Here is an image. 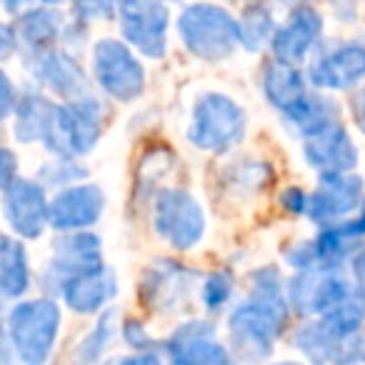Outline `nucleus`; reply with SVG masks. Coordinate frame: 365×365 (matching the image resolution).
<instances>
[{"label":"nucleus","mask_w":365,"mask_h":365,"mask_svg":"<svg viewBox=\"0 0 365 365\" xmlns=\"http://www.w3.org/2000/svg\"><path fill=\"white\" fill-rule=\"evenodd\" d=\"M305 160L310 168L320 173H350L358 165V150L353 145V138L343 128L340 120L328 123L320 130L303 138Z\"/></svg>","instance_id":"15"},{"label":"nucleus","mask_w":365,"mask_h":365,"mask_svg":"<svg viewBox=\"0 0 365 365\" xmlns=\"http://www.w3.org/2000/svg\"><path fill=\"white\" fill-rule=\"evenodd\" d=\"M365 78V46L343 43L310 66V81L323 91H345Z\"/></svg>","instance_id":"17"},{"label":"nucleus","mask_w":365,"mask_h":365,"mask_svg":"<svg viewBox=\"0 0 365 365\" xmlns=\"http://www.w3.org/2000/svg\"><path fill=\"white\" fill-rule=\"evenodd\" d=\"M61 308L48 298L13 305L8 313L6 335L18 360L28 365L46 363L53 353L58 333H61Z\"/></svg>","instance_id":"2"},{"label":"nucleus","mask_w":365,"mask_h":365,"mask_svg":"<svg viewBox=\"0 0 365 365\" xmlns=\"http://www.w3.org/2000/svg\"><path fill=\"white\" fill-rule=\"evenodd\" d=\"M93 73L96 81L113 101L130 103L145 88V71L133 51L120 41H98L93 48Z\"/></svg>","instance_id":"7"},{"label":"nucleus","mask_w":365,"mask_h":365,"mask_svg":"<svg viewBox=\"0 0 365 365\" xmlns=\"http://www.w3.org/2000/svg\"><path fill=\"white\" fill-rule=\"evenodd\" d=\"M178 33L182 46L195 58L208 63L225 61L235 46H240L238 21L225 8L213 3H195L185 8L178 18Z\"/></svg>","instance_id":"3"},{"label":"nucleus","mask_w":365,"mask_h":365,"mask_svg":"<svg viewBox=\"0 0 365 365\" xmlns=\"http://www.w3.org/2000/svg\"><path fill=\"white\" fill-rule=\"evenodd\" d=\"M120 3H125V0H118V6H120Z\"/></svg>","instance_id":"41"},{"label":"nucleus","mask_w":365,"mask_h":365,"mask_svg":"<svg viewBox=\"0 0 365 365\" xmlns=\"http://www.w3.org/2000/svg\"><path fill=\"white\" fill-rule=\"evenodd\" d=\"M3 188L6 185H11L13 180H16V155H13V150H3Z\"/></svg>","instance_id":"36"},{"label":"nucleus","mask_w":365,"mask_h":365,"mask_svg":"<svg viewBox=\"0 0 365 365\" xmlns=\"http://www.w3.org/2000/svg\"><path fill=\"white\" fill-rule=\"evenodd\" d=\"M28 68L33 76L48 86L53 93L63 98H81L86 96V76L83 68L73 56L56 48H43V51H31L28 56Z\"/></svg>","instance_id":"19"},{"label":"nucleus","mask_w":365,"mask_h":365,"mask_svg":"<svg viewBox=\"0 0 365 365\" xmlns=\"http://www.w3.org/2000/svg\"><path fill=\"white\" fill-rule=\"evenodd\" d=\"M113 295H115V275L106 265H101L96 270H88L83 275H76L63 288L66 305L73 313H81V315L98 313Z\"/></svg>","instance_id":"21"},{"label":"nucleus","mask_w":365,"mask_h":365,"mask_svg":"<svg viewBox=\"0 0 365 365\" xmlns=\"http://www.w3.org/2000/svg\"><path fill=\"white\" fill-rule=\"evenodd\" d=\"M120 31L138 53L163 58L168 46V8L160 0H125L120 3Z\"/></svg>","instance_id":"10"},{"label":"nucleus","mask_w":365,"mask_h":365,"mask_svg":"<svg viewBox=\"0 0 365 365\" xmlns=\"http://www.w3.org/2000/svg\"><path fill=\"white\" fill-rule=\"evenodd\" d=\"M31 288V265L26 248L21 243L3 235L0 240V293L3 298H21Z\"/></svg>","instance_id":"25"},{"label":"nucleus","mask_w":365,"mask_h":365,"mask_svg":"<svg viewBox=\"0 0 365 365\" xmlns=\"http://www.w3.org/2000/svg\"><path fill=\"white\" fill-rule=\"evenodd\" d=\"M288 305L283 280L275 268H260L250 275V295L230 313V343L243 358H265L273 350L285 320Z\"/></svg>","instance_id":"1"},{"label":"nucleus","mask_w":365,"mask_h":365,"mask_svg":"<svg viewBox=\"0 0 365 365\" xmlns=\"http://www.w3.org/2000/svg\"><path fill=\"white\" fill-rule=\"evenodd\" d=\"M233 290V275L228 270H215L205 278L203 283V303L208 310H218L225 305V300L230 298Z\"/></svg>","instance_id":"29"},{"label":"nucleus","mask_w":365,"mask_h":365,"mask_svg":"<svg viewBox=\"0 0 365 365\" xmlns=\"http://www.w3.org/2000/svg\"><path fill=\"white\" fill-rule=\"evenodd\" d=\"M103 265L101 253V240L93 233H81V230H71V235L61 238L53 248V260L48 265L46 280L56 285L58 290L66 288L68 280L76 275H83L88 270H96Z\"/></svg>","instance_id":"13"},{"label":"nucleus","mask_w":365,"mask_h":365,"mask_svg":"<svg viewBox=\"0 0 365 365\" xmlns=\"http://www.w3.org/2000/svg\"><path fill=\"white\" fill-rule=\"evenodd\" d=\"M190 285H193V273L173 260H160L145 273L143 280V298L148 308L170 310L178 308V303L185 300Z\"/></svg>","instance_id":"20"},{"label":"nucleus","mask_w":365,"mask_h":365,"mask_svg":"<svg viewBox=\"0 0 365 365\" xmlns=\"http://www.w3.org/2000/svg\"><path fill=\"white\" fill-rule=\"evenodd\" d=\"M283 3H288V6H303V3H308V0H283Z\"/></svg>","instance_id":"39"},{"label":"nucleus","mask_w":365,"mask_h":365,"mask_svg":"<svg viewBox=\"0 0 365 365\" xmlns=\"http://www.w3.org/2000/svg\"><path fill=\"white\" fill-rule=\"evenodd\" d=\"M118 0H73L76 16L83 21H108Z\"/></svg>","instance_id":"32"},{"label":"nucleus","mask_w":365,"mask_h":365,"mask_svg":"<svg viewBox=\"0 0 365 365\" xmlns=\"http://www.w3.org/2000/svg\"><path fill=\"white\" fill-rule=\"evenodd\" d=\"M86 175L81 165L68 160V155H61L58 163H48L41 170V180L48 182V185H68V182H76Z\"/></svg>","instance_id":"30"},{"label":"nucleus","mask_w":365,"mask_h":365,"mask_svg":"<svg viewBox=\"0 0 365 365\" xmlns=\"http://www.w3.org/2000/svg\"><path fill=\"white\" fill-rule=\"evenodd\" d=\"M113 335H115V310H106V313L101 315V320L93 325L91 333L78 343L76 358L88 360V363H91V360H98L103 355V350L108 348Z\"/></svg>","instance_id":"28"},{"label":"nucleus","mask_w":365,"mask_h":365,"mask_svg":"<svg viewBox=\"0 0 365 365\" xmlns=\"http://www.w3.org/2000/svg\"><path fill=\"white\" fill-rule=\"evenodd\" d=\"M283 115H285V120H288V125L305 138V135H310V133L325 128L328 123L338 120V108H335V103L328 101V98L310 96L308 93V96L300 98L290 110H285Z\"/></svg>","instance_id":"26"},{"label":"nucleus","mask_w":365,"mask_h":365,"mask_svg":"<svg viewBox=\"0 0 365 365\" xmlns=\"http://www.w3.org/2000/svg\"><path fill=\"white\" fill-rule=\"evenodd\" d=\"M353 118H355V125L365 133V88H360L353 96Z\"/></svg>","instance_id":"35"},{"label":"nucleus","mask_w":365,"mask_h":365,"mask_svg":"<svg viewBox=\"0 0 365 365\" xmlns=\"http://www.w3.org/2000/svg\"><path fill=\"white\" fill-rule=\"evenodd\" d=\"M36 3H43V0H3V8L13 16H21V13L31 11Z\"/></svg>","instance_id":"38"},{"label":"nucleus","mask_w":365,"mask_h":365,"mask_svg":"<svg viewBox=\"0 0 365 365\" xmlns=\"http://www.w3.org/2000/svg\"><path fill=\"white\" fill-rule=\"evenodd\" d=\"M63 31H66V26H63V16L58 11L31 8L18 18V46L26 43L31 51H43V48H51L63 36Z\"/></svg>","instance_id":"24"},{"label":"nucleus","mask_w":365,"mask_h":365,"mask_svg":"<svg viewBox=\"0 0 365 365\" xmlns=\"http://www.w3.org/2000/svg\"><path fill=\"white\" fill-rule=\"evenodd\" d=\"M46 6H58V3H63V0H43Z\"/></svg>","instance_id":"40"},{"label":"nucleus","mask_w":365,"mask_h":365,"mask_svg":"<svg viewBox=\"0 0 365 365\" xmlns=\"http://www.w3.org/2000/svg\"><path fill=\"white\" fill-rule=\"evenodd\" d=\"M240 28V46L245 51H260L268 41H273L275 36V23L268 8L263 6H250L248 11L240 16L238 21Z\"/></svg>","instance_id":"27"},{"label":"nucleus","mask_w":365,"mask_h":365,"mask_svg":"<svg viewBox=\"0 0 365 365\" xmlns=\"http://www.w3.org/2000/svg\"><path fill=\"white\" fill-rule=\"evenodd\" d=\"M293 345L313 363H358L365 360V330H343L328 325L323 318L308 323L295 333Z\"/></svg>","instance_id":"9"},{"label":"nucleus","mask_w":365,"mask_h":365,"mask_svg":"<svg viewBox=\"0 0 365 365\" xmlns=\"http://www.w3.org/2000/svg\"><path fill=\"white\" fill-rule=\"evenodd\" d=\"M340 265H318L300 270L288 288V300L303 315H325L338 303L353 295L350 285L338 273Z\"/></svg>","instance_id":"8"},{"label":"nucleus","mask_w":365,"mask_h":365,"mask_svg":"<svg viewBox=\"0 0 365 365\" xmlns=\"http://www.w3.org/2000/svg\"><path fill=\"white\" fill-rule=\"evenodd\" d=\"M103 106L91 96L73 98L68 106H58L43 145L56 155H86L101 140Z\"/></svg>","instance_id":"5"},{"label":"nucleus","mask_w":365,"mask_h":365,"mask_svg":"<svg viewBox=\"0 0 365 365\" xmlns=\"http://www.w3.org/2000/svg\"><path fill=\"white\" fill-rule=\"evenodd\" d=\"M106 208V195L93 182H78L51 200V225L63 233L91 228Z\"/></svg>","instance_id":"16"},{"label":"nucleus","mask_w":365,"mask_h":365,"mask_svg":"<svg viewBox=\"0 0 365 365\" xmlns=\"http://www.w3.org/2000/svg\"><path fill=\"white\" fill-rule=\"evenodd\" d=\"M323 33V18L315 8L310 6H295L290 11L288 21L275 31L273 36V53L278 61L293 63L298 66L305 56L310 53V48L315 46V41Z\"/></svg>","instance_id":"18"},{"label":"nucleus","mask_w":365,"mask_h":365,"mask_svg":"<svg viewBox=\"0 0 365 365\" xmlns=\"http://www.w3.org/2000/svg\"><path fill=\"white\" fill-rule=\"evenodd\" d=\"M263 91H265V98H268V101L273 103V108H278L280 113L290 110L300 98L308 96L300 71L293 63H285V61H275L265 68Z\"/></svg>","instance_id":"22"},{"label":"nucleus","mask_w":365,"mask_h":365,"mask_svg":"<svg viewBox=\"0 0 365 365\" xmlns=\"http://www.w3.org/2000/svg\"><path fill=\"white\" fill-rule=\"evenodd\" d=\"M58 106L51 103L48 98L38 96V93H26L23 98H18L16 108V138L21 143H36L46 140L48 128L53 123Z\"/></svg>","instance_id":"23"},{"label":"nucleus","mask_w":365,"mask_h":365,"mask_svg":"<svg viewBox=\"0 0 365 365\" xmlns=\"http://www.w3.org/2000/svg\"><path fill=\"white\" fill-rule=\"evenodd\" d=\"M123 340L135 350H145V353H155L158 350V343L150 338L145 325L138 323V320H133V318L123 323Z\"/></svg>","instance_id":"31"},{"label":"nucleus","mask_w":365,"mask_h":365,"mask_svg":"<svg viewBox=\"0 0 365 365\" xmlns=\"http://www.w3.org/2000/svg\"><path fill=\"white\" fill-rule=\"evenodd\" d=\"M353 273H355V290H358V295L365 303V250H360V253L355 255Z\"/></svg>","instance_id":"34"},{"label":"nucleus","mask_w":365,"mask_h":365,"mask_svg":"<svg viewBox=\"0 0 365 365\" xmlns=\"http://www.w3.org/2000/svg\"><path fill=\"white\" fill-rule=\"evenodd\" d=\"M280 203H283V208L288 210V213H308V195L303 193L300 188H288L283 190V195H280Z\"/></svg>","instance_id":"33"},{"label":"nucleus","mask_w":365,"mask_h":365,"mask_svg":"<svg viewBox=\"0 0 365 365\" xmlns=\"http://www.w3.org/2000/svg\"><path fill=\"white\" fill-rule=\"evenodd\" d=\"M245 135V113L223 93H205L193 108L188 140L198 150L225 153Z\"/></svg>","instance_id":"4"},{"label":"nucleus","mask_w":365,"mask_h":365,"mask_svg":"<svg viewBox=\"0 0 365 365\" xmlns=\"http://www.w3.org/2000/svg\"><path fill=\"white\" fill-rule=\"evenodd\" d=\"M3 205H6L8 225L21 238H41L46 225H51V203L43 185L36 180L16 178L11 185L3 188Z\"/></svg>","instance_id":"11"},{"label":"nucleus","mask_w":365,"mask_h":365,"mask_svg":"<svg viewBox=\"0 0 365 365\" xmlns=\"http://www.w3.org/2000/svg\"><path fill=\"white\" fill-rule=\"evenodd\" d=\"M363 203V180L350 173H320L315 193L308 198V215L313 223L330 225L343 220Z\"/></svg>","instance_id":"12"},{"label":"nucleus","mask_w":365,"mask_h":365,"mask_svg":"<svg viewBox=\"0 0 365 365\" xmlns=\"http://www.w3.org/2000/svg\"><path fill=\"white\" fill-rule=\"evenodd\" d=\"M153 228L175 250H190L205 235V213L188 190L163 188L153 203Z\"/></svg>","instance_id":"6"},{"label":"nucleus","mask_w":365,"mask_h":365,"mask_svg":"<svg viewBox=\"0 0 365 365\" xmlns=\"http://www.w3.org/2000/svg\"><path fill=\"white\" fill-rule=\"evenodd\" d=\"M165 350L180 365H223L230 360L225 345L215 338V328L205 320L182 323L165 340Z\"/></svg>","instance_id":"14"},{"label":"nucleus","mask_w":365,"mask_h":365,"mask_svg":"<svg viewBox=\"0 0 365 365\" xmlns=\"http://www.w3.org/2000/svg\"><path fill=\"white\" fill-rule=\"evenodd\" d=\"M3 103H0V106H3V115H11L13 110H16L18 108V103H13V83H11V78L8 76H3Z\"/></svg>","instance_id":"37"}]
</instances>
